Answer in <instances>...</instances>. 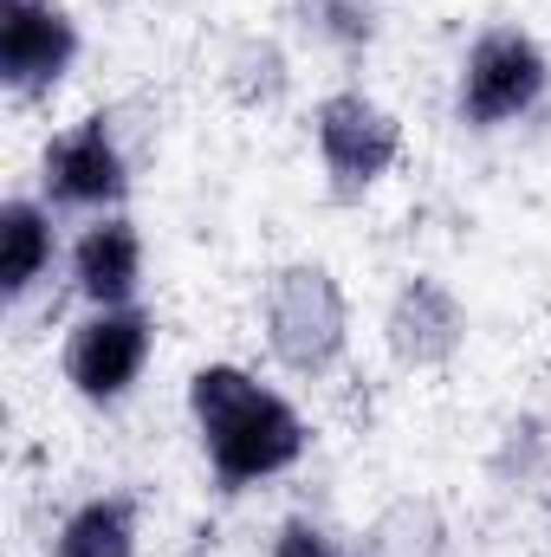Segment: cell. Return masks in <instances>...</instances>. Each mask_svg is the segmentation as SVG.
<instances>
[{
  "instance_id": "obj_7",
  "label": "cell",
  "mask_w": 551,
  "mask_h": 557,
  "mask_svg": "<svg viewBox=\"0 0 551 557\" xmlns=\"http://www.w3.org/2000/svg\"><path fill=\"white\" fill-rule=\"evenodd\" d=\"M85 65V20L72 0H0V91L52 104Z\"/></svg>"
},
{
  "instance_id": "obj_14",
  "label": "cell",
  "mask_w": 551,
  "mask_h": 557,
  "mask_svg": "<svg viewBox=\"0 0 551 557\" xmlns=\"http://www.w3.org/2000/svg\"><path fill=\"white\" fill-rule=\"evenodd\" d=\"M448 552H454V525H448L441 499H428V493H403V499L377 506L351 532V557H448Z\"/></svg>"
},
{
  "instance_id": "obj_5",
  "label": "cell",
  "mask_w": 551,
  "mask_h": 557,
  "mask_svg": "<svg viewBox=\"0 0 551 557\" xmlns=\"http://www.w3.org/2000/svg\"><path fill=\"white\" fill-rule=\"evenodd\" d=\"M305 131H311V156H318V169H325V188H331L338 201L377 195V188L396 175L403 149H409L403 117H396L370 85H331V91L311 104Z\"/></svg>"
},
{
  "instance_id": "obj_4",
  "label": "cell",
  "mask_w": 551,
  "mask_h": 557,
  "mask_svg": "<svg viewBox=\"0 0 551 557\" xmlns=\"http://www.w3.org/2000/svg\"><path fill=\"white\" fill-rule=\"evenodd\" d=\"M156 350H162V324L149 305H91L59 337V376L85 409L111 416L143 389Z\"/></svg>"
},
{
  "instance_id": "obj_1",
  "label": "cell",
  "mask_w": 551,
  "mask_h": 557,
  "mask_svg": "<svg viewBox=\"0 0 551 557\" xmlns=\"http://www.w3.org/2000/svg\"><path fill=\"white\" fill-rule=\"evenodd\" d=\"M182 409L195 428L201 467L221 493H260L285 473H298L318 441L305 409L279 383H267L254 363H234V357L195 363L182 383Z\"/></svg>"
},
{
  "instance_id": "obj_16",
  "label": "cell",
  "mask_w": 551,
  "mask_h": 557,
  "mask_svg": "<svg viewBox=\"0 0 551 557\" xmlns=\"http://www.w3.org/2000/svg\"><path fill=\"white\" fill-rule=\"evenodd\" d=\"M267 557H351V539L318 512H285L267 539Z\"/></svg>"
},
{
  "instance_id": "obj_3",
  "label": "cell",
  "mask_w": 551,
  "mask_h": 557,
  "mask_svg": "<svg viewBox=\"0 0 551 557\" xmlns=\"http://www.w3.org/2000/svg\"><path fill=\"white\" fill-rule=\"evenodd\" d=\"M551 98V52L539 33H526L519 20H493L480 26L461 59H454V85H448V117L467 137H500L519 131L526 117H539Z\"/></svg>"
},
{
  "instance_id": "obj_9",
  "label": "cell",
  "mask_w": 551,
  "mask_h": 557,
  "mask_svg": "<svg viewBox=\"0 0 551 557\" xmlns=\"http://www.w3.org/2000/svg\"><path fill=\"white\" fill-rule=\"evenodd\" d=\"M143 278H149V240L131 208L78 221V234L65 240V292L78 298V311L143 305Z\"/></svg>"
},
{
  "instance_id": "obj_15",
  "label": "cell",
  "mask_w": 551,
  "mask_h": 557,
  "mask_svg": "<svg viewBox=\"0 0 551 557\" xmlns=\"http://www.w3.org/2000/svg\"><path fill=\"white\" fill-rule=\"evenodd\" d=\"M285 33L325 59H370L383 39V0H285Z\"/></svg>"
},
{
  "instance_id": "obj_6",
  "label": "cell",
  "mask_w": 551,
  "mask_h": 557,
  "mask_svg": "<svg viewBox=\"0 0 551 557\" xmlns=\"http://www.w3.org/2000/svg\"><path fill=\"white\" fill-rule=\"evenodd\" d=\"M33 188H39L59 214H78V221L131 208L137 156H131V143H124L118 111H85V117L59 124L52 137L39 143Z\"/></svg>"
},
{
  "instance_id": "obj_12",
  "label": "cell",
  "mask_w": 551,
  "mask_h": 557,
  "mask_svg": "<svg viewBox=\"0 0 551 557\" xmlns=\"http://www.w3.org/2000/svg\"><path fill=\"white\" fill-rule=\"evenodd\" d=\"M487 486L500 499H546L551 486V416L546 409H513L493 428L487 460H480Z\"/></svg>"
},
{
  "instance_id": "obj_8",
  "label": "cell",
  "mask_w": 551,
  "mask_h": 557,
  "mask_svg": "<svg viewBox=\"0 0 551 557\" xmlns=\"http://www.w3.org/2000/svg\"><path fill=\"white\" fill-rule=\"evenodd\" d=\"M377 337H383V357L403 370V376H441L461 363L467 337H474V311L467 298L448 285L441 273H403L383 298V318H377Z\"/></svg>"
},
{
  "instance_id": "obj_13",
  "label": "cell",
  "mask_w": 551,
  "mask_h": 557,
  "mask_svg": "<svg viewBox=\"0 0 551 557\" xmlns=\"http://www.w3.org/2000/svg\"><path fill=\"white\" fill-rule=\"evenodd\" d=\"M298 91V59L279 33H241L228 52H221V98L234 111H254L267 117L285 98Z\"/></svg>"
},
{
  "instance_id": "obj_11",
  "label": "cell",
  "mask_w": 551,
  "mask_h": 557,
  "mask_svg": "<svg viewBox=\"0 0 551 557\" xmlns=\"http://www.w3.org/2000/svg\"><path fill=\"white\" fill-rule=\"evenodd\" d=\"M46 557H143V499L131 486L72 499L46 532Z\"/></svg>"
},
{
  "instance_id": "obj_2",
  "label": "cell",
  "mask_w": 551,
  "mask_h": 557,
  "mask_svg": "<svg viewBox=\"0 0 551 557\" xmlns=\"http://www.w3.org/2000/svg\"><path fill=\"white\" fill-rule=\"evenodd\" d=\"M351 292L325 260H285L260 285V344L279 376L292 383H325L351 357Z\"/></svg>"
},
{
  "instance_id": "obj_10",
  "label": "cell",
  "mask_w": 551,
  "mask_h": 557,
  "mask_svg": "<svg viewBox=\"0 0 551 557\" xmlns=\"http://www.w3.org/2000/svg\"><path fill=\"white\" fill-rule=\"evenodd\" d=\"M65 278V240H59V208L39 188H13L0 201V298L20 311L33 292Z\"/></svg>"
},
{
  "instance_id": "obj_18",
  "label": "cell",
  "mask_w": 551,
  "mask_h": 557,
  "mask_svg": "<svg viewBox=\"0 0 551 557\" xmlns=\"http://www.w3.org/2000/svg\"><path fill=\"white\" fill-rule=\"evenodd\" d=\"M98 7H131V0H98Z\"/></svg>"
},
{
  "instance_id": "obj_17",
  "label": "cell",
  "mask_w": 551,
  "mask_h": 557,
  "mask_svg": "<svg viewBox=\"0 0 551 557\" xmlns=\"http://www.w3.org/2000/svg\"><path fill=\"white\" fill-rule=\"evenodd\" d=\"M539 506H546V525H551V486H546V499H539Z\"/></svg>"
}]
</instances>
